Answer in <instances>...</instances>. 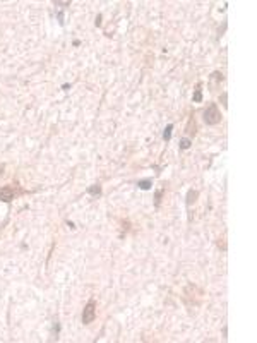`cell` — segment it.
Returning a JSON list of instances; mask_svg holds the SVG:
<instances>
[{
	"label": "cell",
	"instance_id": "6da1fadb",
	"mask_svg": "<svg viewBox=\"0 0 257 343\" xmlns=\"http://www.w3.org/2000/svg\"><path fill=\"white\" fill-rule=\"evenodd\" d=\"M204 124L206 125H216L221 122V113H220V108H218L216 103H209L207 108L204 110Z\"/></svg>",
	"mask_w": 257,
	"mask_h": 343
},
{
	"label": "cell",
	"instance_id": "7a4b0ae2",
	"mask_svg": "<svg viewBox=\"0 0 257 343\" xmlns=\"http://www.w3.org/2000/svg\"><path fill=\"white\" fill-rule=\"evenodd\" d=\"M94 317H96V302L94 299H89L88 304H86V307L82 309V324H89V323L94 321Z\"/></svg>",
	"mask_w": 257,
	"mask_h": 343
},
{
	"label": "cell",
	"instance_id": "3957f363",
	"mask_svg": "<svg viewBox=\"0 0 257 343\" xmlns=\"http://www.w3.org/2000/svg\"><path fill=\"white\" fill-rule=\"evenodd\" d=\"M14 196H15V191L11 185H4V187L0 189V201L2 203H11L14 199Z\"/></svg>",
	"mask_w": 257,
	"mask_h": 343
},
{
	"label": "cell",
	"instance_id": "277c9868",
	"mask_svg": "<svg viewBox=\"0 0 257 343\" xmlns=\"http://www.w3.org/2000/svg\"><path fill=\"white\" fill-rule=\"evenodd\" d=\"M151 185H153V180H151V178H144V180L137 182V187H139L141 191H149Z\"/></svg>",
	"mask_w": 257,
	"mask_h": 343
},
{
	"label": "cell",
	"instance_id": "5b68a950",
	"mask_svg": "<svg viewBox=\"0 0 257 343\" xmlns=\"http://www.w3.org/2000/svg\"><path fill=\"white\" fill-rule=\"evenodd\" d=\"M88 194L94 196V197H99V196H101V185L94 184V185H91V187H88Z\"/></svg>",
	"mask_w": 257,
	"mask_h": 343
},
{
	"label": "cell",
	"instance_id": "8992f818",
	"mask_svg": "<svg viewBox=\"0 0 257 343\" xmlns=\"http://www.w3.org/2000/svg\"><path fill=\"white\" fill-rule=\"evenodd\" d=\"M192 101L194 103H201L202 101V91H201V82L197 84V88H195V93H194V98H192Z\"/></svg>",
	"mask_w": 257,
	"mask_h": 343
},
{
	"label": "cell",
	"instance_id": "52a82bcc",
	"mask_svg": "<svg viewBox=\"0 0 257 343\" xmlns=\"http://www.w3.org/2000/svg\"><path fill=\"white\" fill-rule=\"evenodd\" d=\"M172 130H173V124H168V125L165 127V130H163V139H165L166 143L172 139Z\"/></svg>",
	"mask_w": 257,
	"mask_h": 343
},
{
	"label": "cell",
	"instance_id": "ba28073f",
	"mask_svg": "<svg viewBox=\"0 0 257 343\" xmlns=\"http://www.w3.org/2000/svg\"><path fill=\"white\" fill-rule=\"evenodd\" d=\"M197 194H199V192H197V191H192V189L187 192V206H190L192 203H195V199H197Z\"/></svg>",
	"mask_w": 257,
	"mask_h": 343
},
{
	"label": "cell",
	"instance_id": "9c48e42d",
	"mask_svg": "<svg viewBox=\"0 0 257 343\" xmlns=\"http://www.w3.org/2000/svg\"><path fill=\"white\" fill-rule=\"evenodd\" d=\"M192 146V141L187 139V137H184V139L180 141V149H189Z\"/></svg>",
	"mask_w": 257,
	"mask_h": 343
},
{
	"label": "cell",
	"instance_id": "30bf717a",
	"mask_svg": "<svg viewBox=\"0 0 257 343\" xmlns=\"http://www.w3.org/2000/svg\"><path fill=\"white\" fill-rule=\"evenodd\" d=\"M211 79H213V81H223V74H221V72H213V74H211ZM211 88H214V84L211 86Z\"/></svg>",
	"mask_w": 257,
	"mask_h": 343
},
{
	"label": "cell",
	"instance_id": "8fae6325",
	"mask_svg": "<svg viewBox=\"0 0 257 343\" xmlns=\"http://www.w3.org/2000/svg\"><path fill=\"white\" fill-rule=\"evenodd\" d=\"M161 196H163V191H156V194H154V206H159Z\"/></svg>",
	"mask_w": 257,
	"mask_h": 343
},
{
	"label": "cell",
	"instance_id": "7c38bea8",
	"mask_svg": "<svg viewBox=\"0 0 257 343\" xmlns=\"http://www.w3.org/2000/svg\"><path fill=\"white\" fill-rule=\"evenodd\" d=\"M221 105L228 108V93H221Z\"/></svg>",
	"mask_w": 257,
	"mask_h": 343
},
{
	"label": "cell",
	"instance_id": "4fadbf2b",
	"mask_svg": "<svg viewBox=\"0 0 257 343\" xmlns=\"http://www.w3.org/2000/svg\"><path fill=\"white\" fill-rule=\"evenodd\" d=\"M57 19H59L60 26H63V12H57Z\"/></svg>",
	"mask_w": 257,
	"mask_h": 343
},
{
	"label": "cell",
	"instance_id": "5bb4252c",
	"mask_svg": "<svg viewBox=\"0 0 257 343\" xmlns=\"http://www.w3.org/2000/svg\"><path fill=\"white\" fill-rule=\"evenodd\" d=\"M96 26H101V15H98V17H96Z\"/></svg>",
	"mask_w": 257,
	"mask_h": 343
},
{
	"label": "cell",
	"instance_id": "9a60e30c",
	"mask_svg": "<svg viewBox=\"0 0 257 343\" xmlns=\"http://www.w3.org/2000/svg\"><path fill=\"white\" fill-rule=\"evenodd\" d=\"M62 89H63V91H69V89H70V84H63Z\"/></svg>",
	"mask_w": 257,
	"mask_h": 343
}]
</instances>
